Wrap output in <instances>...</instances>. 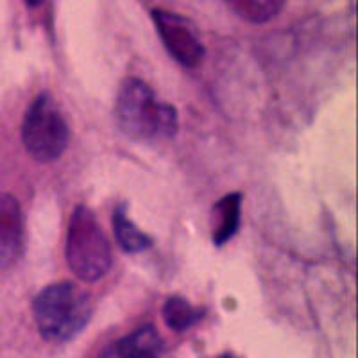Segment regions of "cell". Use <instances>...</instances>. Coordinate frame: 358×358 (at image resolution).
<instances>
[{"mask_svg": "<svg viewBox=\"0 0 358 358\" xmlns=\"http://www.w3.org/2000/svg\"><path fill=\"white\" fill-rule=\"evenodd\" d=\"M34 321L45 341L66 342L78 337L92 317L90 296L70 281L45 287L33 303Z\"/></svg>", "mask_w": 358, "mask_h": 358, "instance_id": "obj_2", "label": "cell"}, {"mask_svg": "<svg viewBox=\"0 0 358 358\" xmlns=\"http://www.w3.org/2000/svg\"><path fill=\"white\" fill-rule=\"evenodd\" d=\"M25 2H27V4L31 6V8H36V6H40L41 2H43V0H25Z\"/></svg>", "mask_w": 358, "mask_h": 358, "instance_id": "obj_12", "label": "cell"}, {"mask_svg": "<svg viewBox=\"0 0 358 358\" xmlns=\"http://www.w3.org/2000/svg\"><path fill=\"white\" fill-rule=\"evenodd\" d=\"M113 231L117 236V242L126 252H142L152 245V238L140 231L134 226L133 220L127 217L126 206L118 204L113 212Z\"/></svg>", "mask_w": 358, "mask_h": 358, "instance_id": "obj_9", "label": "cell"}, {"mask_svg": "<svg viewBox=\"0 0 358 358\" xmlns=\"http://www.w3.org/2000/svg\"><path fill=\"white\" fill-rule=\"evenodd\" d=\"M24 241V224L18 201L0 194V268L11 267L18 260Z\"/></svg>", "mask_w": 358, "mask_h": 358, "instance_id": "obj_6", "label": "cell"}, {"mask_svg": "<svg viewBox=\"0 0 358 358\" xmlns=\"http://www.w3.org/2000/svg\"><path fill=\"white\" fill-rule=\"evenodd\" d=\"M226 6L242 20L265 24L273 20L283 8V0H224Z\"/></svg>", "mask_w": 358, "mask_h": 358, "instance_id": "obj_10", "label": "cell"}, {"mask_svg": "<svg viewBox=\"0 0 358 358\" xmlns=\"http://www.w3.org/2000/svg\"><path fill=\"white\" fill-rule=\"evenodd\" d=\"M204 310L199 306H194L185 297L174 296L171 297L165 306H163V319L167 326L174 331H185L203 319Z\"/></svg>", "mask_w": 358, "mask_h": 358, "instance_id": "obj_11", "label": "cell"}, {"mask_svg": "<svg viewBox=\"0 0 358 358\" xmlns=\"http://www.w3.org/2000/svg\"><path fill=\"white\" fill-rule=\"evenodd\" d=\"M69 126L62 110L49 94H40L29 106L22 126L27 152L41 163L57 159L69 145Z\"/></svg>", "mask_w": 358, "mask_h": 358, "instance_id": "obj_4", "label": "cell"}, {"mask_svg": "<svg viewBox=\"0 0 358 358\" xmlns=\"http://www.w3.org/2000/svg\"><path fill=\"white\" fill-rule=\"evenodd\" d=\"M219 358H238V357H235V355H231V353H224V355H220Z\"/></svg>", "mask_w": 358, "mask_h": 358, "instance_id": "obj_13", "label": "cell"}, {"mask_svg": "<svg viewBox=\"0 0 358 358\" xmlns=\"http://www.w3.org/2000/svg\"><path fill=\"white\" fill-rule=\"evenodd\" d=\"M118 358H163L165 342L152 324L138 328L117 342Z\"/></svg>", "mask_w": 358, "mask_h": 358, "instance_id": "obj_7", "label": "cell"}, {"mask_svg": "<svg viewBox=\"0 0 358 358\" xmlns=\"http://www.w3.org/2000/svg\"><path fill=\"white\" fill-rule=\"evenodd\" d=\"M66 262L79 280L97 281L110 271L111 248L88 206L73 210L66 235Z\"/></svg>", "mask_w": 358, "mask_h": 358, "instance_id": "obj_3", "label": "cell"}, {"mask_svg": "<svg viewBox=\"0 0 358 358\" xmlns=\"http://www.w3.org/2000/svg\"><path fill=\"white\" fill-rule=\"evenodd\" d=\"M115 117L120 129L140 142L172 138L179 126L176 108L159 101L155 90L136 78L126 79L118 90Z\"/></svg>", "mask_w": 358, "mask_h": 358, "instance_id": "obj_1", "label": "cell"}, {"mask_svg": "<svg viewBox=\"0 0 358 358\" xmlns=\"http://www.w3.org/2000/svg\"><path fill=\"white\" fill-rule=\"evenodd\" d=\"M151 17L165 49L179 65L187 69H196L201 65L204 57V45L201 43L199 34L190 20L167 9H155Z\"/></svg>", "mask_w": 358, "mask_h": 358, "instance_id": "obj_5", "label": "cell"}, {"mask_svg": "<svg viewBox=\"0 0 358 358\" xmlns=\"http://www.w3.org/2000/svg\"><path fill=\"white\" fill-rule=\"evenodd\" d=\"M241 204L242 196L233 192L224 196L212 210V238L213 244L222 245L231 238L241 224Z\"/></svg>", "mask_w": 358, "mask_h": 358, "instance_id": "obj_8", "label": "cell"}]
</instances>
